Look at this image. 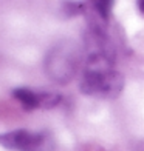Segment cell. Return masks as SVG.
Returning <instances> with one entry per match:
<instances>
[{"instance_id": "obj_6", "label": "cell", "mask_w": 144, "mask_h": 151, "mask_svg": "<svg viewBox=\"0 0 144 151\" xmlns=\"http://www.w3.org/2000/svg\"><path fill=\"white\" fill-rule=\"evenodd\" d=\"M60 94L57 93H39V108H53L60 104Z\"/></svg>"}, {"instance_id": "obj_7", "label": "cell", "mask_w": 144, "mask_h": 151, "mask_svg": "<svg viewBox=\"0 0 144 151\" xmlns=\"http://www.w3.org/2000/svg\"><path fill=\"white\" fill-rule=\"evenodd\" d=\"M85 3H81V2H67L64 3V11L67 12V16H78L81 12H85Z\"/></svg>"}, {"instance_id": "obj_1", "label": "cell", "mask_w": 144, "mask_h": 151, "mask_svg": "<svg viewBox=\"0 0 144 151\" xmlns=\"http://www.w3.org/2000/svg\"><path fill=\"white\" fill-rule=\"evenodd\" d=\"M81 62V50L73 40L54 45L45 57V71L60 85H67L76 74Z\"/></svg>"}, {"instance_id": "obj_5", "label": "cell", "mask_w": 144, "mask_h": 151, "mask_svg": "<svg viewBox=\"0 0 144 151\" xmlns=\"http://www.w3.org/2000/svg\"><path fill=\"white\" fill-rule=\"evenodd\" d=\"M54 148H56V143H54L53 136L48 131H40L37 133L36 143L31 151H54Z\"/></svg>"}, {"instance_id": "obj_3", "label": "cell", "mask_w": 144, "mask_h": 151, "mask_svg": "<svg viewBox=\"0 0 144 151\" xmlns=\"http://www.w3.org/2000/svg\"><path fill=\"white\" fill-rule=\"evenodd\" d=\"M12 96L17 102L23 105L25 109H36L39 108V93L31 91L28 88H16Z\"/></svg>"}, {"instance_id": "obj_4", "label": "cell", "mask_w": 144, "mask_h": 151, "mask_svg": "<svg viewBox=\"0 0 144 151\" xmlns=\"http://www.w3.org/2000/svg\"><path fill=\"white\" fill-rule=\"evenodd\" d=\"M112 8H113V2H112V0H96V2L92 3V11L104 23H107L108 19H110Z\"/></svg>"}, {"instance_id": "obj_2", "label": "cell", "mask_w": 144, "mask_h": 151, "mask_svg": "<svg viewBox=\"0 0 144 151\" xmlns=\"http://www.w3.org/2000/svg\"><path fill=\"white\" fill-rule=\"evenodd\" d=\"M37 133L28 129H16V131L0 134V145L11 151H31L36 142Z\"/></svg>"}, {"instance_id": "obj_8", "label": "cell", "mask_w": 144, "mask_h": 151, "mask_svg": "<svg viewBox=\"0 0 144 151\" xmlns=\"http://www.w3.org/2000/svg\"><path fill=\"white\" fill-rule=\"evenodd\" d=\"M138 8H140V11L144 14V0H141V2L138 3Z\"/></svg>"}]
</instances>
